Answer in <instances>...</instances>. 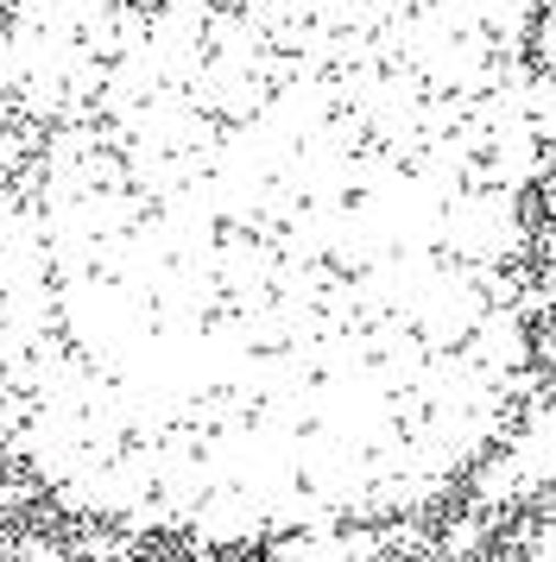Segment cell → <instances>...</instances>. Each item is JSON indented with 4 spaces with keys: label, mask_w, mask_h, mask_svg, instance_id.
Here are the masks:
<instances>
[{
    "label": "cell",
    "mask_w": 556,
    "mask_h": 562,
    "mask_svg": "<svg viewBox=\"0 0 556 562\" xmlns=\"http://www.w3.org/2000/svg\"><path fill=\"white\" fill-rule=\"evenodd\" d=\"M531 89H537V133H544V158H556V0H537V32H531Z\"/></svg>",
    "instance_id": "7a4b0ae2"
},
{
    "label": "cell",
    "mask_w": 556,
    "mask_h": 562,
    "mask_svg": "<svg viewBox=\"0 0 556 562\" xmlns=\"http://www.w3.org/2000/svg\"><path fill=\"white\" fill-rule=\"evenodd\" d=\"M531 562H556V493L544 499V518H537V537H531Z\"/></svg>",
    "instance_id": "3957f363"
},
{
    "label": "cell",
    "mask_w": 556,
    "mask_h": 562,
    "mask_svg": "<svg viewBox=\"0 0 556 562\" xmlns=\"http://www.w3.org/2000/svg\"><path fill=\"white\" fill-rule=\"evenodd\" d=\"M537 0H13L0 456L197 543L335 537L531 385Z\"/></svg>",
    "instance_id": "6da1fadb"
}]
</instances>
